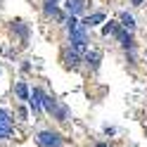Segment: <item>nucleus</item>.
Returning a JSON list of instances; mask_svg holds the SVG:
<instances>
[{"mask_svg":"<svg viewBox=\"0 0 147 147\" xmlns=\"http://www.w3.org/2000/svg\"><path fill=\"white\" fill-rule=\"evenodd\" d=\"M67 31H69V40H71V48L74 50H86V45H88V38H86V29H83V24L76 22V17H69V22H67Z\"/></svg>","mask_w":147,"mask_h":147,"instance_id":"nucleus-1","label":"nucleus"},{"mask_svg":"<svg viewBox=\"0 0 147 147\" xmlns=\"http://www.w3.org/2000/svg\"><path fill=\"white\" fill-rule=\"evenodd\" d=\"M36 145L38 147H62L64 138L57 131H40L38 135H36Z\"/></svg>","mask_w":147,"mask_h":147,"instance_id":"nucleus-2","label":"nucleus"},{"mask_svg":"<svg viewBox=\"0 0 147 147\" xmlns=\"http://www.w3.org/2000/svg\"><path fill=\"white\" fill-rule=\"evenodd\" d=\"M43 95H45V93H43L40 88H33V90H31L29 105H31V109H33V114H36V116H38V114L43 112Z\"/></svg>","mask_w":147,"mask_h":147,"instance_id":"nucleus-3","label":"nucleus"},{"mask_svg":"<svg viewBox=\"0 0 147 147\" xmlns=\"http://www.w3.org/2000/svg\"><path fill=\"white\" fill-rule=\"evenodd\" d=\"M64 10H67L71 17H78L86 10V0H64Z\"/></svg>","mask_w":147,"mask_h":147,"instance_id":"nucleus-4","label":"nucleus"},{"mask_svg":"<svg viewBox=\"0 0 147 147\" xmlns=\"http://www.w3.org/2000/svg\"><path fill=\"white\" fill-rule=\"evenodd\" d=\"M78 62H81V57H78V52L74 50V48L64 50V64H67L69 69H78Z\"/></svg>","mask_w":147,"mask_h":147,"instance_id":"nucleus-5","label":"nucleus"},{"mask_svg":"<svg viewBox=\"0 0 147 147\" xmlns=\"http://www.w3.org/2000/svg\"><path fill=\"white\" fill-rule=\"evenodd\" d=\"M102 22H105V14H102V12H95V14H90V17H86V19L81 22V24H83V29H93V26H97V24H102Z\"/></svg>","mask_w":147,"mask_h":147,"instance_id":"nucleus-6","label":"nucleus"},{"mask_svg":"<svg viewBox=\"0 0 147 147\" xmlns=\"http://www.w3.org/2000/svg\"><path fill=\"white\" fill-rule=\"evenodd\" d=\"M14 93H17L19 100H24V102H29V97H31V90H29V86H26L24 81H19V83L14 86Z\"/></svg>","mask_w":147,"mask_h":147,"instance_id":"nucleus-7","label":"nucleus"},{"mask_svg":"<svg viewBox=\"0 0 147 147\" xmlns=\"http://www.w3.org/2000/svg\"><path fill=\"white\" fill-rule=\"evenodd\" d=\"M121 29H126V31H131V33H133V29H135V19H133V14L121 12Z\"/></svg>","mask_w":147,"mask_h":147,"instance_id":"nucleus-8","label":"nucleus"},{"mask_svg":"<svg viewBox=\"0 0 147 147\" xmlns=\"http://www.w3.org/2000/svg\"><path fill=\"white\" fill-rule=\"evenodd\" d=\"M86 62H88L93 69H97V67H100V52H97V50H90V52H86Z\"/></svg>","mask_w":147,"mask_h":147,"instance_id":"nucleus-9","label":"nucleus"},{"mask_svg":"<svg viewBox=\"0 0 147 147\" xmlns=\"http://www.w3.org/2000/svg\"><path fill=\"white\" fill-rule=\"evenodd\" d=\"M119 26H121V24H116V22H107V24H105V29H102V33H105V36H116Z\"/></svg>","mask_w":147,"mask_h":147,"instance_id":"nucleus-10","label":"nucleus"},{"mask_svg":"<svg viewBox=\"0 0 147 147\" xmlns=\"http://www.w3.org/2000/svg\"><path fill=\"white\" fill-rule=\"evenodd\" d=\"M0 126H12V116L5 109H0Z\"/></svg>","mask_w":147,"mask_h":147,"instance_id":"nucleus-11","label":"nucleus"},{"mask_svg":"<svg viewBox=\"0 0 147 147\" xmlns=\"http://www.w3.org/2000/svg\"><path fill=\"white\" fill-rule=\"evenodd\" d=\"M10 135H12V126H0V140H5Z\"/></svg>","mask_w":147,"mask_h":147,"instance_id":"nucleus-12","label":"nucleus"},{"mask_svg":"<svg viewBox=\"0 0 147 147\" xmlns=\"http://www.w3.org/2000/svg\"><path fill=\"white\" fill-rule=\"evenodd\" d=\"M133 5H142V0H133Z\"/></svg>","mask_w":147,"mask_h":147,"instance_id":"nucleus-13","label":"nucleus"},{"mask_svg":"<svg viewBox=\"0 0 147 147\" xmlns=\"http://www.w3.org/2000/svg\"><path fill=\"white\" fill-rule=\"evenodd\" d=\"M97 147H107V145H97Z\"/></svg>","mask_w":147,"mask_h":147,"instance_id":"nucleus-14","label":"nucleus"}]
</instances>
